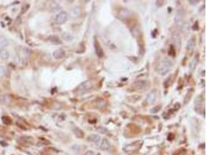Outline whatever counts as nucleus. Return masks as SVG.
Masks as SVG:
<instances>
[{"instance_id": "1", "label": "nucleus", "mask_w": 207, "mask_h": 155, "mask_svg": "<svg viewBox=\"0 0 207 155\" xmlns=\"http://www.w3.org/2000/svg\"><path fill=\"white\" fill-rule=\"evenodd\" d=\"M172 67H173L172 61L168 59H164L158 63L156 66V71L161 75H165L170 71Z\"/></svg>"}, {"instance_id": "2", "label": "nucleus", "mask_w": 207, "mask_h": 155, "mask_svg": "<svg viewBox=\"0 0 207 155\" xmlns=\"http://www.w3.org/2000/svg\"><path fill=\"white\" fill-rule=\"evenodd\" d=\"M93 87V83H92V81H86L81 84L76 89L77 94L78 95H82L86 93V92H89L90 90L92 89Z\"/></svg>"}, {"instance_id": "3", "label": "nucleus", "mask_w": 207, "mask_h": 155, "mask_svg": "<svg viewBox=\"0 0 207 155\" xmlns=\"http://www.w3.org/2000/svg\"><path fill=\"white\" fill-rule=\"evenodd\" d=\"M67 20H68V14L63 11L59 13L55 17V21L58 24H62V23H65Z\"/></svg>"}, {"instance_id": "4", "label": "nucleus", "mask_w": 207, "mask_h": 155, "mask_svg": "<svg viewBox=\"0 0 207 155\" xmlns=\"http://www.w3.org/2000/svg\"><path fill=\"white\" fill-rule=\"evenodd\" d=\"M99 148L100 149H102V150H110V148H111V143L108 140L106 139H102V140H100L99 142Z\"/></svg>"}, {"instance_id": "5", "label": "nucleus", "mask_w": 207, "mask_h": 155, "mask_svg": "<svg viewBox=\"0 0 207 155\" xmlns=\"http://www.w3.org/2000/svg\"><path fill=\"white\" fill-rule=\"evenodd\" d=\"M157 96H158V94H157L156 91H152L147 95V97L146 99V102H147L148 104H151L154 102V101L156 100Z\"/></svg>"}, {"instance_id": "6", "label": "nucleus", "mask_w": 207, "mask_h": 155, "mask_svg": "<svg viewBox=\"0 0 207 155\" xmlns=\"http://www.w3.org/2000/svg\"><path fill=\"white\" fill-rule=\"evenodd\" d=\"M135 87L137 89L144 90V89H147L148 88L149 84L147 81H139L135 82Z\"/></svg>"}, {"instance_id": "7", "label": "nucleus", "mask_w": 207, "mask_h": 155, "mask_svg": "<svg viewBox=\"0 0 207 155\" xmlns=\"http://www.w3.org/2000/svg\"><path fill=\"white\" fill-rule=\"evenodd\" d=\"M95 53L97 54V56L99 58H102L103 56V51H102V47L100 46L99 43L98 42L97 40H95Z\"/></svg>"}, {"instance_id": "8", "label": "nucleus", "mask_w": 207, "mask_h": 155, "mask_svg": "<svg viewBox=\"0 0 207 155\" xmlns=\"http://www.w3.org/2000/svg\"><path fill=\"white\" fill-rule=\"evenodd\" d=\"M88 140L91 143H95V144H99L100 140H101V138H100L99 136L95 134H92L90 135L89 137H88Z\"/></svg>"}, {"instance_id": "9", "label": "nucleus", "mask_w": 207, "mask_h": 155, "mask_svg": "<svg viewBox=\"0 0 207 155\" xmlns=\"http://www.w3.org/2000/svg\"><path fill=\"white\" fill-rule=\"evenodd\" d=\"M64 55H65V52L62 49H57L55 51H54V53H53V56L55 59L62 58H64Z\"/></svg>"}, {"instance_id": "10", "label": "nucleus", "mask_w": 207, "mask_h": 155, "mask_svg": "<svg viewBox=\"0 0 207 155\" xmlns=\"http://www.w3.org/2000/svg\"><path fill=\"white\" fill-rule=\"evenodd\" d=\"M0 58L5 61V60H8L9 58V51L5 48H1L0 49Z\"/></svg>"}, {"instance_id": "11", "label": "nucleus", "mask_w": 207, "mask_h": 155, "mask_svg": "<svg viewBox=\"0 0 207 155\" xmlns=\"http://www.w3.org/2000/svg\"><path fill=\"white\" fill-rule=\"evenodd\" d=\"M198 61H199V54H196L194 58L192 59V61H191V63H190V65H189L190 70H191L192 71H193V70H194L195 68V67H196V64H198Z\"/></svg>"}, {"instance_id": "12", "label": "nucleus", "mask_w": 207, "mask_h": 155, "mask_svg": "<svg viewBox=\"0 0 207 155\" xmlns=\"http://www.w3.org/2000/svg\"><path fill=\"white\" fill-rule=\"evenodd\" d=\"M62 37L67 41H71L73 40L74 37L71 34V33H64L62 34Z\"/></svg>"}, {"instance_id": "13", "label": "nucleus", "mask_w": 207, "mask_h": 155, "mask_svg": "<svg viewBox=\"0 0 207 155\" xmlns=\"http://www.w3.org/2000/svg\"><path fill=\"white\" fill-rule=\"evenodd\" d=\"M50 9L52 11H57L59 9L58 4L55 3V2H52L51 3V5H50Z\"/></svg>"}, {"instance_id": "14", "label": "nucleus", "mask_w": 207, "mask_h": 155, "mask_svg": "<svg viewBox=\"0 0 207 155\" xmlns=\"http://www.w3.org/2000/svg\"><path fill=\"white\" fill-rule=\"evenodd\" d=\"M195 46V42L193 40H189V42H188V45H187V49L189 50H191Z\"/></svg>"}, {"instance_id": "15", "label": "nucleus", "mask_w": 207, "mask_h": 155, "mask_svg": "<svg viewBox=\"0 0 207 155\" xmlns=\"http://www.w3.org/2000/svg\"><path fill=\"white\" fill-rule=\"evenodd\" d=\"M5 68L3 66H0V78H2L5 75Z\"/></svg>"}, {"instance_id": "16", "label": "nucleus", "mask_w": 207, "mask_h": 155, "mask_svg": "<svg viewBox=\"0 0 207 155\" xmlns=\"http://www.w3.org/2000/svg\"><path fill=\"white\" fill-rule=\"evenodd\" d=\"M54 39H55V40H54L52 37H51V42H53V43H62V41H60V40H59L57 37H54Z\"/></svg>"}]
</instances>
